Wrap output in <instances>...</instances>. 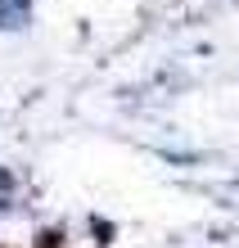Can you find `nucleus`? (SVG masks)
Returning a JSON list of instances; mask_svg holds the SVG:
<instances>
[{
    "instance_id": "f257e3e1",
    "label": "nucleus",
    "mask_w": 239,
    "mask_h": 248,
    "mask_svg": "<svg viewBox=\"0 0 239 248\" xmlns=\"http://www.w3.org/2000/svg\"><path fill=\"white\" fill-rule=\"evenodd\" d=\"M27 23V0H0V27H23Z\"/></svg>"
}]
</instances>
